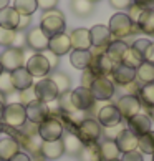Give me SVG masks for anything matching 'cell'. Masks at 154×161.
Returning <instances> with one entry per match:
<instances>
[{"label": "cell", "instance_id": "6da1fadb", "mask_svg": "<svg viewBox=\"0 0 154 161\" xmlns=\"http://www.w3.org/2000/svg\"><path fill=\"white\" fill-rule=\"evenodd\" d=\"M108 30H109L111 35H113L114 40H123V38L129 37V35L134 33V32H139V28H138L136 23L131 22V19H129L126 14L118 12V14H114L109 19Z\"/></svg>", "mask_w": 154, "mask_h": 161}, {"label": "cell", "instance_id": "7a4b0ae2", "mask_svg": "<svg viewBox=\"0 0 154 161\" xmlns=\"http://www.w3.org/2000/svg\"><path fill=\"white\" fill-rule=\"evenodd\" d=\"M65 27H66V22H65V15L60 10L53 8L48 12H43L41 20H40V28L48 38L53 37V35L63 33Z\"/></svg>", "mask_w": 154, "mask_h": 161}, {"label": "cell", "instance_id": "3957f363", "mask_svg": "<svg viewBox=\"0 0 154 161\" xmlns=\"http://www.w3.org/2000/svg\"><path fill=\"white\" fill-rule=\"evenodd\" d=\"M76 136L81 140L83 145H90V143H96L103 135V126L99 125L94 118H85L78 123L75 130Z\"/></svg>", "mask_w": 154, "mask_h": 161}, {"label": "cell", "instance_id": "277c9868", "mask_svg": "<svg viewBox=\"0 0 154 161\" xmlns=\"http://www.w3.org/2000/svg\"><path fill=\"white\" fill-rule=\"evenodd\" d=\"M63 133H65V126L58 116L50 115L45 121H41L38 125V136L41 138V141L61 140Z\"/></svg>", "mask_w": 154, "mask_h": 161}, {"label": "cell", "instance_id": "5b68a950", "mask_svg": "<svg viewBox=\"0 0 154 161\" xmlns=\"http://www.w3.org/2000/svg\"><path fill=\"white\" fill-rule=\"evenodd\" d=\"M2 121L5 125H8L12 128L20 130L23 125L27 123V113H25V106L20 105L19 101H12L7 103L3 108V115H2Z\"/></svg>", "mask_w": 154, "mask_h": 161}, {"label": "cell", "instance_id": "8992f818", "mask_svg": "<svg viewBox=\"0 0 154 161\" xmlns=\"http://www.w3.org/2000/svg\"><path fill=\"white\" fill-rule=\"evenodd\" d=\"M0 63H2L3 71L12 73L13 70L25 67V53L22 48H17V47H8L2 52L0 55Z\"/></svg>", "mask_w": 154, "mask_h": 161}, {"label": "cell", "instance_id": "52a82bcc", "mask_svg": "<svg viewBox=\"0 0 154 161\" xmlns=\"http://www.w3.org/2000/svg\"><path fill=\"white\" fill-rule=\"evenodd\" d=\"M90 92L93 95V98L96 101H108L114 97V83L111 81L108 76H98L96 80L91 83Z\"/></svg>", "mask_w": 154, "mask_h": 161}, {"label": "cell", "instance_id": "ba28073f", "mask_svg": "<svg viewBox=\"0 0 154 161\" xmlns=\"http://www.w3.org/2000/svg\"><path fill=\"white\" fill-rule=\"evenodd\" d=\"M70 98H72L75 110L83 111V113L93 110L94 105H96V100L93 98L90 88H86V86H78L73 92H70Z\"/></svg>", "mask_w": 154, "mask_h": 161}, {"label": "cell", "instance_id": "9c48e42d", "mask_svg": "<svg viewBox=\"0 0 154 161\" xmlns=\"http://www.w3.org/2000/svg\"><path fill=\"white\" fill-rule=\"evenodd\" d=\"M33 93H35V98L43 101V103H51V101H56V98L60 97L58 93V88L55 86L48 76L46 78H41L40 81H37L33 85Z\"/></svg>", "mask_w": 154, "mask_h": 161}, {"label": "cell", "instance_id": "30bf717a", "mask_svg": "<svg viewBox=\"0 0 154 161\" xmlns=\"http://www.w3.org/2000/svg\"><path fill=\"white\" fill-rule=\"evenodd\" d=\"M25 68L33 78H46L51 71L46 58L43 57V53H35V55H32L25 62Z\"/></svg>", "mask_w": 154, "mask_h": 161}, {"label": "cell", "instance_id": "8fae6325", "mask_svg": "<svg viewBox=\"0 0 154 161\" xmlns=\"http://www.w3.org/2000/svg\"><path fill=\"white\" fill-rule=\"evenodd\" d=\"M25 113H27V121L33 123V125H40L41 121H45L50 116V106L48 103H43L40 100H33L25 106Z\"/></svg>", "mask_w": 154, "mask_h": 161}, {"label": "cell", "instance_id": "7c38bea8", "mask_svg": "<svg viewBox=\"0 0 154 161\" xmlns=\"http://www.w3.org/2000/svg\"><path fill=\"white\" fill-rule=\"evenodd\" d=\"M141 106L143 105H141V101L136 95H124V97H121L116 103L118 111H119L121 116L126 118V120H129L131 116L141 113Z\"/></svg>", "mask_w": 154, "mask_h": 161}, {"label": "cell", "instance_id": "4fadbf2b", "mask_svg": "<svg viewBox=\"0 0 154 161\" xmlns=\"http://www.w3.org/2000/svg\"><path fill=\"white\" fill-rule=\"evenodd\" d=\"M25 43L30 47L32 50L41 53V52H45L48 48V37L41 32L40 27H32L30 30L25 33Z\"/></svg>", "mask_w": 154, "mask_h": 161}, {"label": "cell", "instance_id": "5bb4252c", "mask_svg": "<svg viewBox=\"0 0 154 161\" xmlns=\"http://www.w3.org/2000/svg\"><path fill=\"white\" fill-rule=\"evenodd\" d=\"M98 123L101 125L103 128H109V126H116V125H119L123 116L121 113L118 111L116 105H104L103 108H99L98 111Z\"/></svg>", "mask_w": 154, "mask_h": 161}, {"label": "cell", "instance_id": "9a60e30c", "mask_svg": "<svg viewBox=\"0 0 154 161\" xmlns=\"http://www.w3.org/2000/svg\"><path fill=\"white\" fill-rule=\"evenodd\" d=\"M90 38H91V47L93 48H103V50H106V47L114 40L106 25L91 27L90 28Z\"/></svg>", "mask_w": 154, "mask_h": 161}, {"label": "cell", "instance_id": "2e32d148", "mask_svg": "<svg viewBox=\"0 0 154 161\" xmlns=\"http://www.w3.org/2000/svg\"><path fill=\"white\" fill-rule=\"evenodd\" d=\"M111 78H113L111 81L116 83V85L126 86L136 80V68H131L124 63H116L113 71H111Z\"/></svg>", "mask_w": 154, "mask_h": 161}, {"label": "cell", "instance_id": "e0dca14e", "mask_svg": "<svg viewBox=\"0 0 154 161\" xmlns=\"http://www.w3.org/2000/svg\"><path fill=\"white\" fill-rule=\"evenodd\" d=\"M90 68L96 73V76H109L114 68V63L109 60L106 53H96V55H91Z\"/></svg>", "mask_w": 154, "mask_h": 161}, {"label": "cell", "instance_id": "ac0fdd59", "mask_svg": "<svg viewBox=\"0 0 154 161\" xmlns=\"http://www.w3.org/2000/svg\"><path fill=\"white\" fill-rule=\"evenodd\" d=\"M51 53L61 57V55H66V53L72 52V42H70V37L66 33H58V35H53V37L48 38V48Z\"/></svg>", "mask_w": 154, "mask_h": 161}, {"label": "cell", "instance_id": "d6986e66", "mask_svg": "<svg viewBox=\"0 0 154 161\" xmlns=\"http://www.w3.org/2000/svg\"><path fill=\"white\" fill-rule=\"evenodd\" d=\"M10 81L13 85L15 92H23L33 86V76L27 71L25 67H20L10 73Z\"/></svg>", "mask_w": 154, "mask_h": 161}, {"label": "cell", "instance_id": "ffe728a7", "mask_svg": "<svg viewBox=\"0 0 154 161\" xmlns=\"http://www.w3.org/2000/svg\"><path fill=\"white\" fill-rule=\"evenodd\" d=\"M19 145L20 148H23L25 150V153L30 156L32 154V158L35 156H40V146H41V138L37 135H25V133H22L20 131V135H19Z\"/></svg>", "mask_w": 154, "mask_h": 161}, {"label": "cell", "instance_id": "44dd1931", "mask_svg": "<svg viewBox=\"0 0 154 161\" xmlns=\"http://www.w3.org/2000/svg\"><path fill=\"white\" fill-rule=\"evenodd\" d=\"M128 130L136 136L144 135L147 131H151V118L146 113H138L128 120Z\"/></svg>", "mask_w": 154, "mask_h": 161}, {"label": "cell", "instance_id": "7402d4cb", "mask_svg": "<svg viewBox=\"0 0 154 161\" xmlns=\"http://www.w3.org/2000/svg\"><path fill=\"white\" fill-rule=\"evenodd\" d=\"M68 37L72 42V50H91V38L88 28H76Z\"/></svg>", "mask_w": 154, "mask_h": 161}, {"label": "cell", "instance_id": "603a6c76", "mask_svg": "<svg viewBox=\"0 0 154 161\" xmlns=\"http://www.w3.org/2000/svg\"><path fill=\"white\" fill-rule=\"evenodd\" d=\"M40 154L43 156L46 161H53V159H58L65 154V148H63V143L61 140H55V141H41V146H40Z\"/></svg>", "mask_w": 154, "mask_h": 161}, {"label": "cell", "instance_id": "cb8c5ba5", "mask_svg": "<svg viewBox=\"0 0 154 161\" xmlns=\"http://www.w3.org/2000/svg\"><path fill=\"white\" fill-rule=\"evenodd\" d=\"M118 150H119V153H128V151H134L138 150V136L133 135L131 131H129L128 128H124L119 136L114 140Z\"/></svg>", "mask_w": 154, "mask_h": 161}, {"label": "cell", "instance_id": "d4e9b609", "mask_svg": "<svg viewBox=\"0 0 154 161\" xmlns=\"http://www.w3.org/2000/svg\"><path fill=\"white\" fill-rule=\"evenodd\" d=\"M19 151H20V145L17 140L10 138V136L0 138V159L2 161H10Z\"/></svg>", "mask_w": 154, "mask_h": 161}, {"label": "cell", "instance_id": "484cf974", "mask_svg": "<svg viewBox=\"0 0 154 161\" xmlns=\"http://www.w3.org/2000/svg\"><path fill=\"white\" fill-rule=\"evenodd\" d=\"M128 47L129 45L124 40H113L108 47H106L104 53L109 57V60L116 65V63H121L124 53H126V50H128Z\"/></svg>", "mask_w": 154, "mask_h": 161}, {"label": "cell", "instance_id": "4316f807", "mask_svg": "<svg viewBox=\"0 0 154 161\" xmlns=\"http://www.w3.org/2000/svg\"><path fill=\"white\" fill-rule=\"evenodd\" d=\"M19 20H20V15L13 7H5L0 10V27L10 28V30H17Z\"/></svg>", "mask_w": 154, "mask_h": 161}, {"label": "cell", "instance_id": "83f0119b", "mask_svg": "<svg viewBox=\"0 0 154 161\" xmlns=\"http://www.w3.org/2000/svg\"><path fill=\"white\" fill-rule=\"evenodd\" d=\"M70 63L76 70H85L91 63V52L90 50H72L70 52Z\"/></svg>", "mask_w": 154, "mask_h": 161}, {"label": "cell", "instance_id": "f1b7e54d", "mask_svg": "<svg viewBox=\"0 0 154 161\" xmlns=\"http://www.w3.org/2000/svg\"><path fill=\"white\" fill-rule=\"evenodd\" d=\"M136 25H138L139 32L154 37V10H143Z\"/></svg>", "mask_w": 154, "mask_h": 161}, {"label": "cell", "instance_id": "f546056e", "mask_svg": "<svg viewBox=\"0 0 154 161\" xmlns=\"http://www.w3.org/2000/svg\"><path fill=\"white\" fill-rule=\"evenodd\" d=\"M61 143H63V148H65V153H68V154H78L81 151V148L85 146L81 143V140L76 136V133H66L61 136Z\"/></svg>", "mask_w": 154, "mask_h": 161}, {"label": "cell", "instance_id": "4dcf8cb0", "mask_svg": "<svg viewBox=\"0 0 154 161\" xmlns=\"http://www.w3.org/2000/svg\"><path fill=\"white\" fill-rule=\"evenodd\" d=\"M99 156H101V161H109V159H119V150H118L116 143L104 140L103 143H99Z\"/></svg>", "mask_w": 154, "mask_h": 161}, {"label": "cell", "instance_id": "1f68e13d", "mask_svg": "<svg viewBox=\"0 0 154 161\" xmlns=\"http://www.w3.org/2000/svg\"><path fill=\"white\" fill-rule=\"evenodd\" d=\"M48 78L55 83V86L58 88V93H66L70 92V86H72V80H70V76L65 73V71H50Z\"/></svg>", "mask_w": 154, "mask_h": 161}, {"label": "cell", "instance_id": "d6a6232c", "mask_svg": "<svg viewBox=\"0 0 154 161\" xmlns=\"http://www.w3.org/2000/svg\"><path fill=\"white\" fill-rule=\"evenodd\" d=\"M136 80H139L143 85L154 83V65L149 62H143L136 68Z\"/></svg>", "mask_w": 154, "mask_h": 161}, {"label": "cell", "instance_id": "836d02e7", "mask_svg": "<svg viewBox=\"0 0 154 161\" xmlns=\"http://www.w3.org/2000/svg\"><path fill=\"white\" fill-rule=\"evenodd\" d=\"M70 8L76 17H88L93 14V2H90V0H72Z\"/></svg>", "mask_w": 154, "mask_h": 161}, {"label": "cell", "instance_id": "e575fe53", "mask_svg": "<svg viewBox=\"0 0 154 161\" xmlns=\"http://www.w3.org/2000/svg\"><path fill=\"white\" fill-rule=\"evenodd\" d=\"M138 150L143 154H154V131L138 136Z\"/></svg>", "mask_w": 154, "mask_h": 161}, {"label": "cell", "instance_id": "d590c367", "mask_svg": "<svg viewBox=\"0 0 154 161\" xmlns=\"http://www.w3.org/2000/svg\"><path fill=\"white\" fill-rule=\"evenodd\" d=\"M78 156L81 161H101L99 156V146L98 143H90L81 148V151L78 153Z\"/></svg>", "mask_w": 154, "mask_h": 161}, {"label": "cell", "instance_id": "8d00e7d4", "mask_svg": "<svg viewBox=\"0 0 154 161\" xmlns=\"http://www.w3.org/2000/svg\"><path fill=\"white\" fill-rule=\"evenodd\" d=\"M13 8L19 12V15L32 17L37 12V0H13Z\"/></svg>", "mask_w": 154, "mask_h": 161}, {"label": "cell", "instance_id": "74e56055", "mask_svg": "<svg viewBox=\"0 0 154 161\" xmlns=\"http://www.w3.org/2000/svg\"><path fill=\"white\" fill-rule=\"evenodd\" d=\"M143 62H144L143 55H141L138 50H134L133 47H128V50H126V53H124V57L121 60V63L128 65V67H131V68H138Z\"/></svg>", "mask_w": 154, "mask_h": 161}, {"label": "cell", "instance_id": "f35d334b", "mask_svg": "<svg viewBox=\"0 0 154 161\" xmlns=\"http://www.w3.org/2000/svg\"><path fill=\"white\" fill-rule=\"evenodd\" d=\"M139 101L141 105H146V106H151L154 108V83H147V85H143L139 88Z\"/></svg>", "mask_w": 154, "mask_h": 161}, {"label": "cell", "instance_id": "ab89813d", "mask_svg": "<svg viewBox=\"0 0 154 161\" xmlns=\"http://www.w3.org/2000/svg\"><path fill=\"white\" fill-rule=\"evenodd\" d=\"M15 38H17V30H10V28L0 27V45H2L3 48L13 47Z\"/></svg>", "mask_w": 154, "mask_h": 161}, {"label": "cell", "instance_id": "60d3db41", "mask_svg": "<svg viewBox=\"0 0 154 161\" xmlns=\"http://www.w3.org/2000/svg\"><path fill=\"white\" fill-rule=\"evenodd\" d=\"M0 93H3L5 97L15 93V88L10 81V73H7V71H3V73L0 75Z\"/></svg>", "mask_w": 154, "mask_h": 161}, {"label": "cell", "instance_id": "b9f144b4", "mask_svg": "<svg viewBox=\"0 0 154 161\" xmlns=\"http://www.w3.org/2000/svg\"><path fill=\"white\" fill-rule=\"evenodd\" d=\"M124 130L123 123L116 125V126H109V128H104L103 133H104V140H109V141H114L118 136H119V133Z\"/></svg>", "mask_w": 154, "mask_h": 161}, {"label": "cell", "instance_id": "7bdbcfd3", "mask_svg": "<svg viewBox=\"0 0 154 161\" xmlns=\"http://www.w3.org/2000/svg\"><path fill=\"white\" fill-rule=\"evenodd\" d=\"M98 76H96V73L88 67V68H85L83 70V75H81V85L80 86H86V88H90L91 86V83L96 80Z\"/></svg>", "mask_w": 154, "mask_h": 161}, {"label": "cell", "instance_id": "ee69618b", "mask_svg": "<svg viewBox=\"0 0 154 161\" xmlns=\"http://www.w3.org/2000/svg\"><path fill=\"white\" fill-rule=\"evenodd\" d=\"M33 100H37L35 98V93H33V86L32 88H28V90H23V92H19V103L23 105V106H27L30 101Z\"/></svg>", "mask_w": 154, "mask_h": 161}, {"label": "cell", "instance_id": "f6af8a7d", "mask_svg": "<svg viewBox=\"0 0 154 161\" xmlns=\"http://www.w3.org/2000/svg\"><path fill=\"white\" fill-rule=\"evenodd\" d=\"M149 45H151V42L147 40V38H138L131 47H133L134 50H138L141 55H143V58H144V53H146V50H147V47H149Z\"/></svg>", "mask_w": 154, "mask_h": 161}, {"label": "cell", "instance_id": "bcb514c9", "mask_svg": "<svg viewBox=\"0 0 154 161\" xmlns=\"http://www.w3.org/2000/svg\"><path fill=\"white\" fill-rule=\"evenodd\" d=\"M41 53H43V57L46 58V62H48V65H50L51 70H55L58 65H60V57H58V55L51 53L50 50H45V52H41Z\"/></svg>", "mask_w": 154, "mask_h": 161}, {"label": "cell", "instance_id": "7dc6e473", "mask_svg": "<svg viewBox=\"0 0 154 161\" xmlns=\"http://www.w3.org/2000/svg\"><path fill=\"white\" fill-rule=\"evenodd\" d=\"M56 5H58V0H37V7L41 8L43 12L56 8Z\"/></svg>", "mask_w": 154, "mask_h": 161}, {"label": "cell", "instance_id": "c3c4849f", "mask_svg": "<svg viewBox=\"0 0 154 161\" xmlns=\"http://www.w3.org/2000/svg\"><path fill=\"white\" fill-rule=\"evenodd\" d=\"M109 5L116 10H128L133 5V0H109Z\"/></svg>", "mask_w": 154, "mask_h": 161}, {"label": "cell", "instance_id": "681fc988", "mask_svg": "<svg viewBox=\"0 0 154 161\" xmlns=\"http://www.w3.org/2000/svg\"><path fill=\"white\" fill-rule=\"evenodd\" d=\"M121 161H143V153H139L138 150L123 153V156L119 158Z\"/></svg>", "mask_w": 154, "mask_h": 161}, {"label": "cell", "instance_id": "f907efd6", "mask_svg": "<svg viewBox=\"0 0 154 161\" xmlns=\"http://www.w3.org/2000/svg\"><path fill=\"white\" fill-rule=\"evenodd\" d=\"M129 10V14H126L128 17H129V19H131V22L133 23H136V22H138V19H139V15H141V12H143V10H141L139 7H138V5H131V7H129L128 8Z\"/></svg>", "mask_w": 154, "mask_h": 161}, {"label": "cell", "instance_id": "816d5d0a", "mask_svg": "<svg viewBox=\"0 0 154 161\" xmlns=\"http://www.w3.org/2000/svg\"><path fill=\"white\" fill-rule=\"evenodd\" d=\"M133 3L141 10H154V0H133Z\"/></svg>", "mask_w": 154, "mask_h": 161}, {"label": "cell", "instance_id": "f5cc1de1", "mask_svg": "<svg viewBox=\"0 0 154 161\" xmlns=\"http://www.w3.org/2000/svg\"><path fill=\"white\" fill-rule=\"evenodd\" d=\"M30 22H32V17H28V15H20V20H19V27H17V32H23L25 28H28Z\"/></svg>", "mask_w": 154, "mask_h": 161}, {"label": "cell", "instance_id": "db71d44e", "mask_svg": "<svg viewBox=\"0 0 154 161\" xmlns=\"http://www.w3.org/2000/svg\"><path fill=\"white\" fill-rule=\"evenodd\" d=\"M144 62H149V63L154 65V43L152 42H151V45L147 47V50L144 53Z\"/></svg>", "mask_w": 154, "mask_h": 161}, {"label": "cell", "instance_id": "11a10c76", "mask_svg": "<svg viewBox=\"0 0 154 161\" xmlns=\"http://www.w3.org/2000/svg\"><path fill=\"white\" fill-rule=\"evenodd\" d=\"M10 161H32V158L28 156L27 153H23V151H19V153H17V154H15V156L12 158Z\"/></svg>", "mask_w": 154, "mask_h": 161}, {"label": "cell", "instance_id": "9f6ffc18", "mask_svg": "<svg viewBox=\"0 0 154 161\" xmlns=\"http://www.w3.org/2000/svg\"><path fill=\"white\" fill-rule=\"evenodd\" d=\"M8 3H10V0H0V10L5 8V7H8Z\"/></svg>", "mask_w": 154, "mask_h": 161}, {"label": "cell", "instance_id": "6f0895ef", "mask_svg": "<svg viewBox=\"0 0 154 161\" xmlns=\"http://www.w3.org/2000/svg\"><path fill=\"white\" fill-rule=\"evenodd\" d=\"M5 105H7V103L0 101V121H2V115H3V108H5Z\"/></svg>", "mask_w": 154, "mask_h": 161}, {"label": "cell", "instance_id": "680465c9", "mask_svg": "<svg viewBox=\"0 0 154 161\" xmlns=\"http://www.w3.org/2000/svg\"><path fill=\"white\" fill-rule=\"evenodd\" d=\"M32 161H46V159H45V158H43V156H41V154H40V156H35V158H33Z\"/></svg>", "mask_w": 154, "mask_h": 161}, {"label": "cell", "instance_id": "91938a15", "mask_svg": "<svg viewBox=\"0 0 154 161\" xmlns=\"http://www.w3.org/2000/svg\"><path fill=\"white\" fill-rule=\"evenodd\" d=\"M3 73V68H2V63H0V75Z\"/></svg>", "mask_w": 154, "mask_h": 161}, {"label": "cell", "instance_id": "94428289", "mask_svg": "<svg viewBox=\"0 0 154 161\" xmlns=\"http://www.w3.org/2000/svg\"><path fill=\"white\" fill-rule=\"evenodd\" d=\"M90 2H93V3H96V2H99V0H90Z\"/></svg>", "mask_w": 154, "mask_h": 161}, {"label": "cell", "instance_id": "6125c7cd", "mask_svg": "<svg viewBox=\"0 0 154 161\" xmlns=\"http://www.w3.org/2000/svg\"><path fill=\"white\" fill-rule=\"evenodd\" d=\"M109 161H121V159H109Z\"/></svg>", "mask_w": 154, "mask_h": 161}, {"label": "cell", "instance_id": "be15d7a7", "mask_svg": "<svg viewBox=\"0 0 154 161\" xmlns=\"http://www.w3.org/2000/svg\"><path fill=\"white\" fill-rule=\"evenodd\" d=\"M152 161H154V154H152Z\"/></svg>", "mask_w": 154, "mask_h": 161}, {"label": "cell", "instance_id": "e7e4bbea", "mask_svg": "<svg viewBox=\"0 0 154 161\" xmlns=\"http://www.w3.org/2000/svg\"><path fill=\"white\" fill-rule=\"evenodd\" d=\"M0 161H2V159H0Z\"/></svg>", "mask_w": 154, "mask_h": 161}]
</instances>
